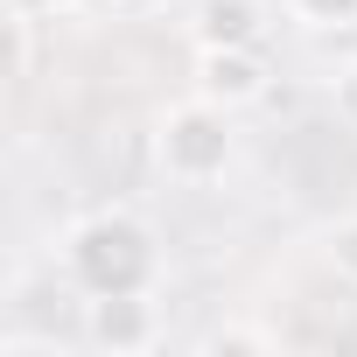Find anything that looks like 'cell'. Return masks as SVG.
I'll return each instance as SVG.
<instances>
[{
  "mask_svg": "<svg viewBox=\"0 0 357 357\" xmlns=\"http://www.w3.org/2000/svg\"><path fill=\"white\" fill-rule=\"evenodd\" d=\"M259 91H266L259 43H245V50H204V56H197V98H211V105L238 112V105H252Z\"/></svg>",
  "mask_w": 357,
  "mask_h": 357,
  "instance_id": "cell-4",
  "label": "cell"
},
{
  "mask_svg": "<svg viewBox=\"0 0 357 357\" xmlns=\"http://www.w3.org/2000/svg\"><path fill=\"white\" fill-rule=\"evenodd\" d=\"M329 266H336L343 280H357V218H343V225L329 231Z\"/></svg>",
  "mask_w": 357,
  "mask_h": 357,
  "instance_id": "cell-8",
  "label": "cell"
},
{
  "mask_svg": "<svg viewBox=\"0 0 357 357\" xmlns=\"http://www.w3.org/2000/svg\"><path fill=\"white\" fill-rule=\"evenodd\" d=\"M294 8V22H308V29H350L357 22V0H287Z\"/></svg>",
  "mask_w": 357,
  "mask_h": 357,
  "instance_id": "cell-6",
  "label": "cell"
},
{
  "mask_svg": "<svg viewBox=\"0 0 357 357\" xmlns=\"http://www.w3.org/2000/svg\"><path fill=\"white\" fill-rule=\"evenodd\" d=\"M266 29V0H197V43L204 50H245Z\"/></svg>",
  "mask_w": 357,
  "mask_h": 357,
  "instance_id": "cell-5",
  "label": "cell"
},
{
  "mask_svg": "<svg viewBox=\"0 0 357 357\" xmlns=\"http://www.w3.org/2000/svg\"><path fill=\"white\" fill-rule=\"evenodd\" d=\"M0 357H63L56 336H0Z\"/></svg>",
  "mask_w": 357,
  "mask_h": 357,
  "instance_id": "cell-9",
  "label": "cell"
},
{
  "mask_svg": "<svg viewBox=\"0 0 357 357\" xmlns=\"http://www.w3.org/2000/svg\"><path fill=\"white\" fill-rule=\"evenodd\" d=\"M336 112H343V119L357 126V63H350V70L336 77Z\"/></svg>",
  "mask_w": 357,
  "mask_h": 357,
  "instance_id": "cell-10",
  "label": "cell"
},
{
  "mask_svg": "<svg viewBox=\"0 0 357 357\" xmlns=\"http://www.w3.org/2000/svg\"><path fill=\"white\" fill-rule=\"evenodd\" d=\"M84 336H91V350L140 357L161 336V322H154V301L147 294H91L84 301Z\"/></svg>",
  "mask_w": 357,
  "mask_h": 357,
  "instance_id": "cell-3",
  "label": "cell"
},
{
  "mask_svg": "<svg viewBox=\"0 0 357 357\" xmlns=\"http://www.w3.org/2000/svg\"><path fill=\"white\" fill-rule=\"evenodd\" d=\"M204 350H211V357H231V350H273V336H266V329H211Z\"/></svg>",
  "mask_w": 357,
  "mask_h": 357,
  "instance_id": "cell-7",
  "label": "cell"
},
{
  "mask_svg": "<svg viewBox=\"0 0 357 357\" xmlns=\"http://www.w3.org/2000/svg\"><path fill=\"white\" fill-rule=\"evenodd\" d=\"M15 15H56V8H70V0H8Z\"/></svg>",
  "mask_w": 357,
  "mask_h": 357,
  "instance_id": "cell-11",
  "label": "cell"
},
{
  "mask_svg": "<svg viewBox=\"0 0 357 357\" xmlns=\"http://www.w3.org/2000/svg\"><path fill=\"white\" fill-rule=\"evenodd\" d=\"M63 266L84 294H147L161 273V245L133 211H98L63 238Z\"/></svg>",
  "mask_w": 357,
  "mask_h": 357,
  "instance_id": "cell-1",
  "label": "cell"
},
{
  "mask_svg": "<svg viewBox=\"0 0 357 357\" xmlns=\"http://www.w3.org/2000/svg\"><path fill=\"white\" fill-rule=\"evenodd\" d=\"M154 154L168 168V183H218L231 168V112L211 105V98H190V105L161 112Z\"/></svg>",
  "mask_w": 357,
  "mask_h": 357,
  "instance_id": "cell-2",
  "label": "cell"
}]
</instances>
